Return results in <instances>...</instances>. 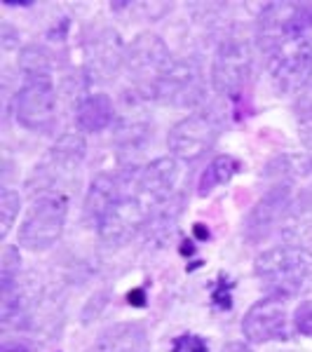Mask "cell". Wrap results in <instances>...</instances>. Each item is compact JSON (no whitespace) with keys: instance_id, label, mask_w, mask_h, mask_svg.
I'll return each mask as SVG.
<instances>
[{"instance_id":"obj_1","label":"cell","mask_w":312,"mask_h":352,"mask_svg":"<svg viewBox=\"0 0 312 352\" xmlns=\"http://www.w3.org/2000/svg\"><path fill=\"white\" fill-rule=\"evenodd\" d=\"M260 287L268 296L296 298L312 292V252L300 244L265 249L254 263Z\"/></svg>"},{"instance_id":"obj_2","label":"cell","mask_w":312,"mask_h":352,"mask_svg":"<svg viewBox=\"0 0 312 352\" xmlns=\"http://www.w3.org/2000/svg\"><path fill=\"white\" fill-rule=\"evenodd\" d=\"M68 217V197L61 190H45L28 207L19 226V247L28 252H47L61 240Z\"/></svg>"},{"instance_id":"obj_3","label":"cell","mask_w":312,"mask_h":352,"mask_svg":"<svg viewBox=\"0 0 312 352\" xmlns=\"http://www.w3.org/2000/svg\"><path fill=\"white\" fill-rule=\"evenodd\" d=\"M312 28V3H268L258 16V43L265 52L300 41Z\"/></svg>"},{"instance_id":"obj_4","label":"cell","mask_w":312,"mask_h":352,"mask_svg":"<svg viewBox=\"0 0 312 352\" xmlns=\"http://www.w3.org/2000/svg\"><path fill=\"white\" fill-rule=\"evenodd\" d=\"M16 122L31 132H45L56 120V89L49 73H26L12 99Z\"/></svg>"},{"instance_id":"obj_5","label":"cell","mask_w":312,"mask_h":352,"mask_svg":"<svg viewBox=\"0 0 312 352\" xmlns=\"http://www.w3.org/2000/svg\"><path fill=\"white\" fill-rule=\"evenodd\" d=\"M221 122L219 113L212 109H200L192 111L190 116H186L183 120H179L169 129L167 146L177 160L192 162L200 160V157L216 144L221 134Z\"/></svg>"},{"instance_id":"obj_6","label":"cell","mask_w":312,"mask_h":352,"mask_svg":"<svg viewBox=\"0 0 312 352\" xmlns=\"http://www.w3.org/2000/svg\"><path fill=\"white\" fill-rule=\"evenodd\" d=\"M172 61L174 56L167 43L155 33H139L124 54V66L129 76L134 78L139 92H146L148 96H153V89L160 82L164 71L172 66Z\"/></svg>"},{"instance_id":"obj_7","label":"cell","mask_w":312,"mask_h":352,"mask_svg":"<svg viewBox=\"0 0 312 352\" xmlns=\"http://www.w3.org/2000/svg\"><path fill=\"white\" fill-rule=\"evenodd\" d=\"M204 76L202 66L195 59H174L164 71L160 82L153 89V99L174 109H195L204 99Z\"/></svg>"},{"instance_id":"obj_8","label":"cell","mask_w":312,"mask_h":352,"mask_svg":"<svg viewBox=\"0 0 312 352\" xmlns=\"http://www.w3.org/2000/svg\"><path fill=\"white\" fill-rule=\"evenodd\" d=\"M122 176L127 188H124L120 200L113 204L111 212L106 214L104 221L99 223V228H96L101 240L106 244H115V247L136 237V232L151 221V212H153L148 204L132 190V172H124Z\"/></svg>"},{"instance_id":"obj_9","label":"cell","mask_w":312,"mask_h":352,"mask_svg":"<svg viewBox=\"0 0 312 352\" xmlns=\"http://www.w3.org/2000/svg\"><path fill=\"white\" fill-rule=\"evenodd\" d=\"M252 73V45L242 36H225L212 64V87L221 96H235Z\"/></svg>"},{"instance_id":"obj_10","label":"cell","mask_w":312,"mask_h":352,"mask_svg":"<svg viewBox=\"0 0 312 352\" xmlns=\"http://www.w3.org/2000/svg\"><path fill=\"white\" fill-rule=\"evenodd\" d=\"M270 80L280 94H298L312 80V43L300 38L270 54Z\"/></svg>"},{"instance_id":"obj_11","label":"cell","mask_w":312,"mask_h":352,"mask_svg":"<svg viewBox=\"0 0 312 352\" xmlns=\"http://www.w3.org/2000/svg\"><path fill=\"white\" fill-rule=\"evenodd\" d=\"M242 333L249 343H275L289 336V312L285 298H260L247 310L242 320Z\"/></svg>"},{"instance_id":"obj_12","label":"cell","mask_w":312,"mask_h":352,"mask_svg":"<svg viewBox=\"0 0 312 352\" xmlns=\"http://www.w3.org/2000/svg\"><path fill=\"white\" fill-rule=\"evenodd\" d=\"M179 176H181L179 160L174 155H164V157H155L146 167L134 169L132 186L136 195L148 204L151 209H155L160 204H167V200L172 197V192L179 184Z\"/></svg>"},{"instance_id":"obj_13","label":"cell","mask_w":312,"mask_h":352,"mask_svg":"<svg viewBox=\"0 0 312 352\" xmlns=\"http://www.w3.org/2000/svg\"><path fill=\"white\" fill-rule=\"evenodd\" d=\"M127 47L122 45L118 31L109 26L94 28L85 38V61L96 78H113L124 64Z\"/></svg>"},{"instance_id":"obj_14","label":"cell","mask_w":312,"mask_h":352,"mask_svg":"<svg viewBox=\"0 0 312 352\" xmlns=\"http://www.w3.org/2000/svg\"><path fill=\"white\" fill-rule=\"evenodd\" d=\"M289 209H291V192H289V186H277V188L265 192L245 221V237L249 240V244L265 240V237L285 221Z\"/></svg>"},{"instance_id":"obj_15","label":"cell","mask_w":312,"mask_h":352,"mask_svg":"<svg viewBox=\"0 0 312 352\" xmlns=\"http://www.w3.org/2000/svg\"><path fill=\"white\" fill-rule=\"evenodd\" d=\"M124 188H127L124 176H113V174L96 176L87 190V197H85V207H82L85 223L92 226V228H99V223L111 212L113 204L120 200Z\"/></svg>"},{"instance_id":"obj_16","label":"cell","mask_w":312,"mask_h":352,"mask_svg":"<svg viewBox=\"0 0 312 352\" xmlns=\"http://www.w3.org/2000/svg\"><path fill=\"white\" fill-rule=\"evenodd\" d=\"M89 352H148V333L139 322H120L101 331Z\"/></svg>"},{"instance_id":"obj_17","label":"cell","mask_w":312,"mask_h":352,"mask_svg":"<svg viewBox=\"0 0 312 352\" xmlns=\"http://www.w3.org/2000/svg\"><path fill=\"white\" fill-rule=\"evenodd\" d=\"M113 120H115V106H113L109 94L92 92L78 101L76 124L80 132H101V129H109Z\"/></svg>"},{"instance_id":"obj_18","label":"cell","mask_w":312,"mask_h":352,"mask_svg":"<svg viewBox=\"0 0 312 352\" xmlns=\"http://www.w3.org/2000/svg\"><path fill=\"white\" fill-rule=\"evenodd\" d=\"M85 151H87V144H85L82 134L68 132L52 146L45 167H49V172H56L59 176L76 174L85 160Z\"/></svg>"},{"instance_id":"obj_19","label":"cell","mask_w":312,"mask_h":352,"mask_svg":"<svg viewBox=\"0 0 312 352\" xmlns=\"http://www.w3.org/2000/svg\"><path fill=\"white\" fill-rule=\"evenodd\" d=\"M153 134L151 118L144 116L141 109H127L115 129V141L122 151H141Z\"/></svg>"},{"instance_id":"obj_20","label":"cell","mask_w":312,"mask_h":352,"mask_svg":"<svg viewBox=\"0 0 312 352\" xmlns=\"http://www.w3.org/2000/svg\"><path fill=\"white\" fill-rule=\"evenodd\" d=\"M242 169V162L232 155H216L212 162L207 164V169L200 176V184H197V192L204 197L209 195L214 188L228 184V181Z\"/></svg>"},{"instance_id":"obj_21","label":"cell","mask_w":312,"mask_h":352,"mask_svg":"<svg viewBox=\"0 0 312 352\" xmlns=\"http://www.w3.org/2000/svg\"><path fill=\"white\" fill-rule=\"evenodd\" d=\"M19 212H21V195L12 188H5L0 192V237L3 240L14 228Z\"/></svg>"},{"instance_id":"obj_22","label":"cell","mask_w":312,"mask_h":352,"mask_svg":"<svg viewBox=\"0 0 312 352\" xmlns=\"http://www.w3.org/2000/svg\"><path fill=\"white\" fill-rule=\"evenodd\" d=\"M19 270H21V256H19V247H8L3 249V258H0V292L10 289L19 280Z\"/></svg>"},{"instance_id":"obj_23","label":"cell","mask_w":312,"mask_h":352,"mask_svg":"<svg viewBox=\"0 0 312 352\" xmlns=\"http://www.w3.org/2000/svg\"><path fill=\"white\" fill-rule=\"evenodd\" d=\"M296 127H298V139L305 148L312 151V94L303 104L298 106L296 113Z\"/></svg>"},{"instance_id":"obj_24","label":"cell","mask_w":312,"mask_h":352,"mask_svg":"<svg viewBox=\"0 0 312 352\" xmlns=\"http://www.w3.org/2000/svg\"><path fill=\"white\" fill-rule=\"evenodd\" d=\"M172 352H209V343L200 333H181L172 340Z\"/></svg>"},{"instance_id":"obj_25","label":"cell","mask_w":312,"mask_h":352,"mask_svg":"<svg viewBox=\"0 0 312 352\" xmlns=\"http://www.w3.org/2000/svg\"><path fill=\"white\" fill-rule=\"evenodd\" d=\"M293 324L300 336L312 338V300H303L293 312Z\"/></svg>"},{"instance_id":"obj_26","label":"cell","mask_w":312,"mask_h":352,"mask_svg":"<svg viewBox=\"0 0 312 352\" xmlns=\"http://www.w3.org/2000/svg\"><path fill=\"white\" fill-rule=\"evenodd\" d=\"M221 352H254V350L249 348V343H245V340H230V343L223 345Z\"/></svg>"},{"instance_id":"obj_27","label":"cell","mask_w":312,"mask_h":352,"mask_svg":"<svg viewBox=\"0 0 312 352\" xmlns=\"http://www.w3.org/2000/svg\"><path fill=\"white\" fill-rule=\"evenodd\" d=\"M0 352H31L24 343H5Z\"/></svg>"}]
</instances>
